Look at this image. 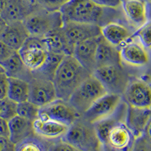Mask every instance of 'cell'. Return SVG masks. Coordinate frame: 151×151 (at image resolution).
Listing matches in <instances>:
<instances>
[{
    "instance_id": "cell-4",
    "label": "cell",
    "mask_w": 151,
    "mask_h": 151,
    "mask_svg": "<svg viewBox=\"0 0 151 151\" xmlns=\"http://www.w3.org/2000/svg\"><path fill=\"white\" fill-rule=\"evenodd\" d=\"M23 23L30 36L41 38L64 24L60 11H48L41 6H38L28 14Z\"/></svg>"
},
{
    "instance_id": "cell-44",
    "label": "cell",
    "mask_w": 151,
    "mask_h": 151,
    "mask_svg": "<svg viewBox=\"0 0 151 151\" xmlns=\"http://www.w3.org/2000/svg\"><path fill=\"white\" fill-rule=\"evenodd\" d=\"M2 73H5V71H4L3 67H2V65L0 64V74H2Z\"/></svg>"
},
{
    "instance_id": "cell-10",
    "label": "cell",
    "mask_w": 151,
    "mask_h": 151,
    "mask_svg": "<svg viewBox=\"0 0 151 151\" xmlns=\"http://www.w3.org/2000/svg\"><path fill=\"white\" fill-rule=\"evenodd\" d=\"M122 98L130 106L150 108L151 90L149 81L142 78L131 79Z\"/></svg>"
},
{
    "instance_id": "cell-24",
    "label": "cell",
    "mask_w": 151,
    "mask_h": 151,
    "mask_svg": "<svg viewBox=\"0 0 151 151\" xmlns=\"http://www.w3.org/2000/svg\"><path fill=\"white\" fill-rule=\"evenodd\" d=\"M135 29L129 25L112 22L101 27V36L116 47H119L133 34Z\"/></svg>"
},
{
    "instance_id": "cell-27",
    "label": "cell",
    "mask_w": 151,
    "mask_h": 151,
    "mask_svg": "<svg viewBox=\"0 0 151 151\" xmlns=\"http://www.w3.org/2000/svg\"><path fill=\"white\" fill-rule=\"evenodd\" d=\"M64 56L65 55H60V54L48 52L46 58L44 60L41 67L35 70L31 71L32 76L35 78H40V79L52 81L57 69Z\"/></svg>"
},
{
    "instance_id": "cell-5",
    "label": "cell",
    "mask_w": 151,
    "mask_h": 151,
    "mask_svg": "<svg viewBox=\"0 0 151 151\" xmlns=\"http://www.w3.org/2000/svg\"><path fill=\"white\" fill-rule=\"evenodd\" d=\"M92 75L101 83L106 93L119 96H122L132 79L127 67L122 63L98 67Z\"/></svg>"
},
{
    "instance_id": "cell-32",
    "label": "cell",
    "mask_w": 151,
    "mask_h": 151,
    "mask_svg": "<svg viewBox=\"0 0 151 151\" xmlns=\"http://www.w3.org/2000/svg\"><path fill=\"white\" fill-rule=\"evenodd\" d=\"M17 104L8 97L0 99V117L5 120H10L17 115Z\"/></svg>"
},
{
    "instance_id": "cell-42",
    "label": "cell",
    "mask_w": 151,
    "mask_h": 151,
    "mask_svg": "<svg viewBox=\"0 0 151 151\" xmlns=\"http://www.w3.org/2000/svg\"><path fill=\"white\" fill-rule=\"evenodd\" d=\"M5 2H6V0H0V14H1V12L3 9Z\"/></svg>"
},
{
    "instance_id": "cell-33",
    "label": "cell",
    "mask_w": 151,
    "mask_h": 151,
    "mask_svg": "<svg viewBox=\"0 0 151 151\" xmlns=\"http://www.w3.org/2000/svg\"><path fill=\"white\" fill-rule=\"evenodd\" d=\"M132 151H151L150 134H144L134 139Z\"/></svg>"
},
{
    "instance_id": "cell-19",
    "label": "cell",
    "mask_w": 151,
    "mask_h": 151,
    "mask_svg": "<svg viewBox=\"0 0 151 151\" xmlns=\"http://www.w3.org/2000/svg\"><path fill=\"white\" fill-rule=\"evenodd\" d=\"M97 38L80 42L74 45L73 56L88 72L92 74L95 70Z\"/></svg>"
},
{
    "instance_id": "cell-23",
    "label": "cell",
    "mask_w": 151,
    "mask_h": 151,
    "mask_svg": "<svg viewBox=\"0 0 151 151\" xmlns=\"http://www.w3.org/2000/svg\"><path fill=\"white\" fill-rule=\"evenodd\" d=\"M48 52L72 55L74 45L69 41L67 36L60 28L51 31L43 37Z\"/></svg>"
},
{
    "instance_id": "cell-2",
    "label": "cell",
    "mask_w": 151,
    "mask_h": 151,
    "mask_svg": "<svg viewBox=\"0 0 151 151\" xmlns=\"http://www.w3.org/2000/svg\"><path fill=\"white\" fill-rule=\"evenodd\" d=\"M91 75L73 55H65L52 80L57 98L67 101L78 86Z\"/></svg>"
},
{
    "instance_id": "cell-35",
    "label": "cell",
    "mask_w": 151,
    "mask_h": 151,
    "mask_svg": "<svg viewBox=\"0 0 151 151\" xmlns=\"http://www.w3.org/2000/svg\"><path fill=\"white\" fill-rule=\"evenodd\" d=\"M69 0H36L40 6L48 11L59 10L62 5Z\"/></svg>"
},
{
    "instance_id": "cell-40",
    "label": "cell",
    "mask_w": 151,
    "mask_h": 151,
    "mask_svg": "<svg viewBox=\"0 0 151 151\" xmlns=\"http://www.w3.org/2000/svg\"><path fill=\"white\" fill-rule=\"evenodd\" d=\"M0 136L2 137H9V122L7 120L0 117Z\"/></svg>"
},
{
    "instance_id": "cell-41",
    "label": "cell",
    "mask_w": 151,
    "mask_h": 151,
    "mask_svg": "<svg viewBox=\"0 0 151 151\" xmlns=\"http://www.w3.org/2000/svg\"><path fill=\"white\" fill-rule=\"evenodd\" d=\"M6 26H7L6 22L4 21L3 18L0 16V36H1V34H2V32L4 31V29H5Z\"/></svg>"
},
{
    "instance_id": "cell-22",
    "label": "cell",
    "mask_w": 151,
    "mask_h": 151,
    "mask_svg": "<svg viewBox=\"0 0 151 151\" xmlns=\"http://www.w3.org/2000/svg\"><path fill=\"white\" fill-rule=\"evenodd\" d=\"M121 62L119 50L106 41L101 35L97 37V50L95 56V67H104L120 64ZM95 68V69H96Z\"/></svg>"
},
{
    "instance_id": "cell-7",
    "label": "cell",
    "mask_w": 151,
    "mask_h": 151,
    "mask_svg": "<svg viewBox=\"0 0 151 151\" xmlns=\"http://www.w3.org/2000/svg\"><path fill=\"white\" fill-rule=\"evenodd\" d=\"M17 52L24 65L33 71L41 67L48 52L43 38L29 35Z\"/></svg>"
},
{
    "instance_id": "cell-39",
    "label": "cell",
    "mask_w": 151,
    "mask_h": 151,
    "mask_svg": "<svg viewBox=\"0 0 151 151\" xmlns=\"http://www.w3.org/2000/svg\"><path fill=\"white\" fill-rule=\"evenodd\" d=\"M8 77L5 73L0 74V99L7 97Z\"/></svg>"
},
{
    "instance_id": "cell-45",
    "label": "cell",
    "mask_w": 151,
    "mask_h": 151,
    "mask_svg": "<svg viewBox=\"0 0 151 151\" xmlns=\"http://www.w3.org/2000/svg\"><path fill=\"white\" fill-rule=\"evenodd\" d=\"M146 1H147V0H146Z\"/></svg>"
},
{
    "instance_id": "cell-9",
    "label": "cell",
    "mask_w": 151,
    "mask_h": 151,
    "mask_svg": "<svg viewBox=\"0 0 151 151\" xmlns=\"http://www.w3.org/2000/svg\"><path fill=\"white\" fill-rule=\"evenodd\" d=\"M80 116L69 103L59 98L48 104L40 107L39 119L42 120H53L67 125H71Z\"/></svg>"
},
{
    "instance_id": "cell-15",
    "label": "cell",
    "mask_w": 151,
    "mask_h": 151,
    "mask_svg": "<svg viewBox=\"0 0 151 151\" xmlns=\"http://www.w3.org/2000/svg\"><path fill=\"white\" fill-rule=\"evenodd\" d=\"M57 98L52 81L32 77L29 81L28 101L36 106H45Z\"/></svg>"
},
{
    "instance_id": "cell-38",
    "label": "cell",
    "mask_w": 151,
    "mask_h": 151,
    "mask_svg": "<svg viewBox=\"0 0 151 151\" xmlns=\"http://www.w3.org/2000/svg\"><path fill=\"white\" fill-rule=\"evenodd\" d=\"M14 145L9 137L0 136V151H14Z\"/></svg>"
},
{
    "instance_id": "cell-37",
    "label": "cell",
    "mask_w": 151,
    "mask_h": 151,
    "mask_svg": "<svg viewBox=\"0 0 151 151\" xmlns=\"http://www.w3.org/2000/svg\"><path fill=\"white\" fill-rule=\"evenodd\" d=\"M15 51L12 50L0 40V63L3 62L10 57Z\"/></svg>"
},
{
    "instance_id": "cell-17",
    "label": "cell",
    "mask_w": 151,
    "mask_h": 151,
    "mask_svg": "<svg viewBox=\"0 0 151 151\" xmlns=\"http://www.w3.org/2000/svg\"><path fill=\"white\" fill-rule=\"evenodd\" d=\"M62 29L69 41L73 45L80 42L97 38L101 35V27L95 24L65 22L62 26Z\"/></svg>"
},
{
    "instance_id": "cell-8",
    "label": "cell",
    "mask_w": 151,
    "mask_h": 151,
    "mask_svg": "<svg viewBox=\"0 0 151 151\" xmlns=\"http://www.w3.org/2000/svg\"><path fill=\"white\" fill-rule=\"evenodd\" d=\"M122 64L133 68H144L150 64V51L134 38L129 37L119 47Z\"/></svg>"
},
{
    "instance_id": "cell-31",
    "label": "cell",
    "mask_w": 151,
    "mask_h": 151,
    "mask_svg": "<svg viewBox=\"0 0 151 151\" xmlns=\"http://www.w3.org/2000/svg\"><path fill=\"white\" fill-rule=\"evenodd\" d=\"M131 38H134L141 43V45L146 48L147 50H150L151 45V25L150 21L137 28L134 30L133 34L130 36Z\"/></svg>"
},
{
    "instance_id": "cell-3",
    "label": "cell",
    "mask_w": 151,
    "mask_h": 151,
    "mask_svg": "<svg viewBox=\"0 0 151 151\" xmlns=\"http://www.w3.org/2000/svg\"><path fill=\"white\" fill-rule=\"evenodd\" d=\"M61 140L70 144L80 151H89L101 146L94 124L78 117L68 128Z\"/></svg>"
},
{
    "instance_id": "cell-12",
    "label": "cell",
    "mask_w": 151,
    "mask_h": 151,
    "mask_svg": "<svg viewBox=\"0 0 151 151\" xmlns=\"http://www.w3.org/2000/svg\"><path fill=\"white\" fill-rule=\"evenodd\" d=\"M134 139L125 122H122L110 131L102 148L104 151H132Z\"/></svg>"
},
{
    "instance_id": "cell-18",
    "label": "cell",
    "mask_w": 151,
    "mask_h": 151,
    "mask_svg": "<svg viewBox=\"0 0 151 151\" xmlns=\"http://www.w3.org/2000/svg\"><path fill=\"white\" fill-rule=\"evenodd\" d=\"M128 104L122 99L116 110L107 116L95 122L94 124L97 136L101 144L106 142L110 131L118 124L125 122Z\"/></svg>"
},
{
    "instance_id": "cell-26",
    "label": "cell",
    "mask_w": 151,
    "mask_h": 151,
    "mask_svg": "<svg viewBox=\"0 0 151 151\" xmlns=\"http://www.w3.org/2000/svg\"><path fill=\"white\" fill-rule=\"evenodd\" d=\"M9 122V138L14 144H17L29 136L34 135L33 122L27 119L16 115Z\"/></svg>"
},
{
    "instance_id": "cell-1",
    "label": "cell",
    "mask_w": 151,
    "mask_h": 151,
    "mask_svg": "<svg viewBox=\"0 0 151 151\" xmlns=\"http://www.w3.org/2000/svg\"><path fill=\"white\" fill-rule=\"evenodd\" d=\"M59 11L64 23H84L95 24L100 27L112 22L129 25L121 7L117 9L103 7L91 0H69Z\"/></svg>"
},
{
    "instance_id": "cell-16",
    "label": "cell",
    "mask_w": 151,
    "mask_h": 151,
    "mask_svg": "<svg viewBox=\"0 0 151 151\" xmlns=\"http://www.w3.org/2000/svg\"><path fill=\"white\" fill-rule=\"evenodd\" d=\"M38 6L36 0H6L0 16L7 24L23 21Z\"/></svg>"
},
{
    "instance_id": "cell-28",
    "label": "cell",
    "mask_w": 151,
    "mask_h": 151,
    "mask_svg": "<svg viewBox=\"0 0 151 151\" xmlns=\"http://www.w3.org/2000/svg\"><path fill=\"white\" fill-rule=\"evenodd\" d=\"M29 82L17 78L8 77L7 97L15 102L21 103L28 100Z\"/></svg>"
},
{
    "instance_id": "cell-13",
    "label": "cell",
    "mask_w": 151,
    "mask_h": 151,
    "mask_svg": "<svg viewBox=\"0 0 151 151\" xmlns=\"http://www.w3.org/2000/svg\"><path fill=\"white\" fill-rule=\"evenodd\" d=\"M150 108H139L128 105L125 124L136 138L144 134H150Z\"/></svg>"
},
{
    "instance_id": "cell-43",
    "label": "cell",
    "mask_w": 151,
    "mask_h": 151,
    "mask_svg": "<svg viewBox=\"0 0 151 151\" xmlns=\"http://www.w3.org/2000/svg\"><path fill=\"white\" fill-rule=\"evenodd\" d=\"M89 151H104V150H103V148H102V145H101V146L100 147L91 150H89Z\"/></svg>"
},
{
    "instance_id": "cell-20",
    "label": "cell",
    "mask_w": 151,
    "mask_h": 151,
    "mask_svg": "<svg viewBox=\"0 0 151 151\" xmlns=\"http://www.w3.org/2000/svg\"><path fill=\"white\" fill-rule=\"evenodd\" d=\"M34 133L37 137L47 141L61 139L66 134L69 126L53 120H42L36 119L33 122Z\"/></svg>"
},
{
    "instance_id": "cell-30",
    "label": "cell",
    "mask_w": 151,
    "mask_h": 151,
    "mask_svg": "<svg viewBox=\"0 0 151 151\" xmlns=\"http://www.w3.org/2000/svg\"><path fill=\"white\" fill-rule=\"evenodd\" d=\"M39 110L40 106H36L28 100L17 104V115L32 122L39 118Z\"/></svg>"
},
{
    "instance_id": "cell-21",
    "label": "cell",
    "mask_w": 151,
    "mask_h": 151,
    "mask_svg": "<svg viewBox=\"0 0 151 151\" xmlns=\"http://www.w3.org/2000/svg\"><path fill=\"white\" fill-rule=\"evenodd\" d=\"M29 36V33L23 21L7 24L0 36V40L6 45L17 52Z\"/></svg>"
},
{
    "instance_id": "cell-34",
    "label": "cell",
    "mask_w": 151,
    "mask_h": 151,
    "mask_svg": "<svg viewBox=\"0 0 151 151\" xmlns=\"http://www.w3.org/2000/svg\"><path fill=\"white\" fill-rule=\"evenodd\" d=\"M47 151H80L70 144L61 139L53 141L47 147Z\"/></svg>"
},
{
    "instance_id": "cell-6",
    "label": "cell",
    "mask_w": 151,
    "mask_h": 151,
    "mask_svg": "<svg viewBox=\"0 0 151 151\" xmlns=\"http://www.w3.org/2000/svg\"><path fill=\"white\" fill-rule=\"evenodd\" d=\"M106 93L101 83L91 74L78 86L67 102L81 116L95 101Z\"/></svg>"
},
{
    "instance_id": "cell-14",
    "label": "cell",
    "mask_w": 151,
    "mask_h": 151,
    "mask_svg": "<svg viewBox=\"0 0 151 151\" xmlns=\"http://www.w3.org/2000/svg\"><path fill=\"white\" fill-rule=\"evenodd\" d=\"M121 8L128 24L134 29L150 21L149 3L146 0H122Z\"/></svg>"
},
{
    "instance_id": "cell-29",
    "label": "cell",
    "mask_w": 151,
    "mask_h": 151,
    "mask_svg": "<svg viewBox=\"0 0 151 151\" xmlns=\"http://www.w3.org/2000/svg\"><path fill=\"white\" fill-rule=\"evenodd\" d=\"M14 151H47V147L42 141L34 134L16 144Z\"/></svg>"
},
{
    "instance_id": "cell-25",
    "label": "cell",
    "mask_w": 151,
    "mask_h": 151,
    "mask_svg": "<svg viewBox=\"0 0 151 151\" xmlns=\"http://www.w3.org/2000/svg\"><path fill=\"white\" fill-rule=\"evenodd\" d=\"M0 64L3 67L7 77L17 78L27 82L33 77L31 71L24 65L17 52H14L6 60L0 63Z\"/></svg>"
},
{
    "instance_id": "cell-36",
    "label": "cell",
    "mask_w": 151,
    "mask_h": 151,
    "mask_svg": "<svg viewBox=\"0 0 151 151\" xmlns=\"http://www.w3.org/2000/svg\"><path fill=\"white\" fill-rule=\"evenodd\" d=\"M91 1L100 6L114 8V9L120 8L122 4V0H91Z\"/></svg>"
},
{
    "instance_id": "cell-11",
    "label": "cell",
    "mask_w": 151,
    "mask_h": 151,
    "mask_svg": "<svg viewBox=\"0 0 151 151\" xmlns=\"http://www.w3.org/2000/svg\"><path fill=\"white\" fill-rule=\"evenodd\" d=\"M122 99V96L118 94L106 93L95 101L80 116L88 122L94 123L111 114Z\"/></svg>"
}]
</instances>
